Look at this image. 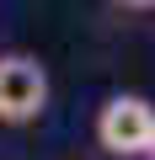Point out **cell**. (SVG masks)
I'll list each match as a JSON object with an SVG mask.
<instances>
[{
  "label": "cell",
  "mask_w": 155,
  "mask_h": 160,
  "mask_svg": "<svg viewBox=\"0 0 155 160\" xmlns=\"http://www.w3.org/2000/svg\"><path fill=\"white\" fill-rule=\"evenodd\" d=\"M150 160H155V149H150Z\"/></svg>",
  "instance_id": "3957f363"
},
{
  "label": "cell",
  "mask_w": 155,
  "mask_h": 160,
  "mask_svg": "<svg viewBox=\"0 0 155 160\" xmlns=\"http://www.w3.org/2000/svg\"><path fill=\"white\" fill-rule=\"evenodd\" d=\"M48 107V75L38 59L11 53L0 59V123H32Z\"/></svg>",
  "instance_id": "7a4b0ae2"
},
{
  "label": "cell",
  "mask_w": 155,
  "mask_h": 160,
  "mask_svg": "<svg viewBox=\"0 0 155 160\" xmlns=\"http://www.w3.org/2000/svg\"><path fill=\"white\" fill-rule=\"evenodd\" d=\"M96 139L112 155H150L155 149V107L144 96H112L96 118Z\"/></svg>",
  "instance_id": "6da1fadb"
}]
</instances>
